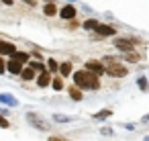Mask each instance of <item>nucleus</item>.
Returning a JSON list of instances; mask_svg holds the SVG:
<instances>
[{"mask_svg":"<svg viewBox=\"0 0 149 141\" xmlns=\"http://www.w3.org/2000/svg\"><path fill=\"white\" fill-rule=\"evenodd\" d=\"M74 82H76L80 88H92V90H98V88H100L96 76L90 74V72H76V74H74Z\"/></svg>","mask_w":149,"mask_h":141,"instance_id":"f257e3e1","label":"nucleus"},{"mask_svg":"<svg viewBox=\"0 0 149 141\" xmlns=\"http://www.w3.org/2000/svg\"><path fill=\"white\" fill-rule=\"evenodd\" d=\"M100 64L104 66V72H108V74L114 76V78H125V76L129 74V70H127L125 66H120V64H118L116 59H112V57H104Z\"/></svg>","mask_w":149,"mask_h":141,"instance_id":"f03ea898","label":"nucleus"},{"mask_svg":"<svg viewBox=\"0 0 149 141\" xmlns=\"http://www.w3.org/2000/svg\"><path fill=\"white\" fill-rule=\"evenodd\" d=\"M135 39H116L114 41V45L118 47V49H123V51H127V53H131L133 51V47H135Z\"/></svg>","mask_w":149,"mask_h":141,"instance_id":"7ed1b4c3","label":"nucleus"},{"mask_svg":"<svg viewBox=\"0 0 149 141\" xmlns=\"http://www.w3.org/2000/svg\"><path fill=\"white\" fill-rule=\"evenodd\" d=\"M86 70H88L90 74H104V66H102L100 61H94V59L86 61Z\"/></svg>","mask_w":149,"mask_h":141,"instance_id":"20e7f679","label":"nucleus"},{"mask_svg":"<svg viewBox=\"0 0 149 141\" xmlns=\"http://www.w3.org/2000/svg\"><path fill=\"white\" fill-rule=\"evenodd\" d=\"M27 119H29L35 127H39V129H49V125H47V123H43V119H41V117H37L35 112H29V114H27Z\"/></svg>","mask_w":149,"mask_h":141,"instance_id":"39448f33","label":"nucleus"},{"mask_svg":"<svg viewBox=\"0 0 149 141\" xmlns=\"http://www.w3.org/2000/svg\"><path fill=\"white\" fill-rule=\"evenodd\" d=\"M17 49L13 43H6V41H0V55H13Z\"/></svg>","mask_w":149,"mask_h":141,"instance_id":"423d86ee","label":"nucleus"},{"mask_svg":"<svg viewBox=\"0 0 149 141\" xmlns=\"http://www.w3.org/2000/svg\"><path fill=\"white\" fill-rule=\"evenodd\" d=\"M0 102H2V104H6V106H17L19 104V100L13 96V94H0Z\"/></svg>","mask_w":149,"mask_h":141,"instance_id":"0eeeda50","label":"nucleus"},{"mask_svg":"<svg viewBox=\"0 0 149 141\" xmlns=\"http://www.w3.org/2000/svg\"><path fill=\"white\" fill-rule=\"evenodd\" d=\"M94 31H96V35H100V37H104V35H114V29L108 27V25H98Z\"/></svg>","mask_w":149,"mask_h":141,"instance_id":"6e6552de","label":"nucleus"},{"mask_svg":"<svg viewBox=\"0 0 149 141\" xmlns=\"http://www.w3.org/2000/svg\"><path fill=\"white\" fill-rule=\"evenodd\" d=\"M6 70H8L10 74H21V72H23V64H19V61L10 59V61L6 64Z\"/></svg>","mask_w":149,"mask_h":141,"instance_id":"1a4fd4ad","label":"nucleus"},{"mask_svg":"<svg viewBox=\"0 0 149 141\" xmlns=\"http://www.w3.org/2000/svg\"><path fill=\"white\" fill-rule=\"evenodd\" d=\"M59 15H61V19H74V15H76V8H74V6H63Z\"/></svg>","mask_w":149,"mask_h":141,"instance_id":"9d476101","label":"nucleus"},{"mask_svg":"<svg viewBox=\"0 0 149 141\" xmlns=\"http://www.w3.org/2000/svg\"><path fill=\"white\" fill-rule=\"evenodd\" d=\"M13 59L19 61V64H25V61H29V53H25V51H15V53H13Z\"/></svg>","mask_w":149,"mask_h":141,"instance_id":"9b49d317","label":"nucleus"},{"mask_svg":"<svg viewBox=\"0 0 149 141\" xmlns=\"http://www.w3.org/2000/svg\"><path fill=\"white\" fill-rule=\"evenodd\" d=\"M37 82H39V86H41V88H43V86H47V84L51 82V76H49V72H43V74L39 76V80H37Z\"/></svg>","mask_w":149,"mask_h":141,"instance_id":"f8f14e48","label":"nucleus"},{"mask_svg":"<svg viewBox=\"0 0 149 141\" xmlns=\"http://www.w3.org/2000/svg\"><path fill=\"white\" fill-rule=\"evenodd\" d=\"M21 76H23V80H33V78H35V72H33L31 68H23Z\"/></svg>","mask_w":149,"mask_h":141,"instance_id":"ddd939ff","label":"nucleus"},{"mask_svg":"<svg viewBox=\"0 0 149 141\" xmlns=\"http://www.w3.org/2000/svg\"><path fill=\"white\" fill-rule=\"evenodd\" d=\"M43 13H45L47 17H53V15L57 13V8H55V4H51V2H49V4H45V8H43Z\"/></svg>","mask_w":149,"mask_h":141,"instance_id":"4468645a","label":"nucleus"},{"mask_svg":"<svg viewBox=\"0 0 149 141\" xmlns=\"http://www.w3.org/2000/svg\"><path fill=\"white\" fill-rule=\"evenodd\" d=\"M57 70L61 72V76H70V74H72V64H61Z\"/></svg>","mask_w":149,"mask_h":141,"instance_id":"2eb2a0df","label":"nucleus"},{"mask_svg":"<svg viewBox=\"0 0 149 141\" xmlns=\"http://www.w3.org/2000/svg\"><path fill=\"white\" fill-rule=\"evenodd\" d=\"M29 68H31V70H33V72H37V70H39V72H41V74H43V72H45V66H43V64H41V61H31V66H29Z\"/></svg>","mask_w":149,"mask_h":141,"instance_id":"dca6fc26","label":"nucleus"},{"mask_svg":"<svg viewBox=\"0 0 149 141\" xmlns=\"http://www.w3.org/2000/svg\"><path fill=\"white\" fill-rule=\"evenodd\" d=\"M98 25H100L98 21H94V19H90V21H86V23H84V29H96Z\"/></svg>","mask_w":149,"mask_h":141,"instance_id":"f3484780","label":"nucleus"},{"mask_svg":"<svg viewBox=\"0 0 149 141\" xmlns=\"http://www.w3.org/2000/svg\"><path fill=\"white\" fill-rule=\"evenodd\" d=\"M53 121H57V123H70V121H72V117H65V114H55V117H53Z\"/></svg>","mask_w":149,"mask_h":141,"instance_id":"a211bd4d","label":"nucleus"},{"mask_svg":"<svg viewBox=\"0 0 149 141\" xmlns=\"http://www.w3.org/2000/svg\"><path fill=\"white\" fill-rule=\"evenodd\" d=\"M70 96H72L74 100H80V98H82V92L76 90V88H70Z\"/></svg>","mask_w":149,"mask_h":141,"instance_id":"6ab92c4d","label":"nucleus"},{"mask_svg":"<svg viewBox=\"0 0 149 141\" xmlns=\"http://www.w3.org/2000/svg\"><path fill=\"white\" fill-rule=\"evenodd\" d=\"M51 84H53V88H55V90H61V88H63V84H61V80H59V78H53V82H51Z\"/></svg>","mask_w":149,"mask_h":141,"instance_id":"aec40b11","label":"nucleus"},{"mask_svg":"<svg viewBox=\"0 0 149 141\" xmlns=\"http://www.w3.org/2000/svg\"><path fill=\"white\" fill-rule=\"evenodd\" d=\"M47 66H49V70H51V72H57V68H59L55 59H49V64H47Z\"/></svg>","mask_w":149,"mask_h":141,"instance_id":"412c9836","label":"nucleus"},{"mask_svg":"<svg viewBox=\"0 0 149 141\" xmlns=\"http://www.w3.org/2000/svg\"><path fill=\"white\" fill-rule=\"evenodd\" d=\"M139 86H141V90H149V84L145 78H139Z\"/></svg>","mask_w":149,"mask_h":141,"instance_id":"4be33fe9","label":"nucleus"},{"mask_svg":"<svg viewBox=\"0 0 149 141\" xmlns=\"http://www.w3.org/2000/svg\"><path fill=\"white\" fill-rule=\"evenodd\" d=\"M0 127H2V129H8V127H10V123H8L2 114H0Z\"/></svg>","mask_w":149,"mask_h":141,"instance_id":"5701e85b","label":"nucleus"},{"mask_svg":"<svg viewBox=\"0 0 149 141\" xmlns=\"http://www.w3.org/2000/svg\"><path fill=\"white\" fill-rule=\"evenodd\" d=\"M127 59H129V61H139L141 57H139V55H135V53L131 51V53H127Z\"/></svg>","mask_w":149,"mask_h":141,"instance_id":"b1692460","label":"nucleus"},{"mask_svg":"<svg viewBox=\"0 0 149 141\" xmlns=\"http://www.w3.org/2000/svg\"><path fill=\"white\" fill-rule=\"evenodd\" d=\"M106 117H110V110H100L96 114V119H106Z\"/></svg>","mask_w":149,"mask_h":141,"instance_id":"393cba45","label":"nucleus"},{"mask_svg":"<svg viewBox=\"0 0 149 141\" xmlns=\"http://www.w3.org/2000/svg\"><path fill=\"white\" fill-rule=\"evenodd\" d=\"M6 72V64H4V59L0 57V74H4Z\"/></svg>","mask_w":149,"mask_h":141,"instance_id":"a878e982","label":"nucleus"},{"mask_svg":"<svg viewBox=\"0 0 149 141\" xmlns=\"http://www.w3.org/2000/svg\"><path fill=\"white\" fill-rule=\"evenodd\" d=\"M49 141H68V139H63V137H49Z\"/></svg>","mask_w":149,"mask_h":141,"instance_id":"bb28decb","label":"nucleus"},{"mask_svg":"<svg viewBox=\"0 0 149 141\" xmlns=\"http://www.w3.org/2000/svg\"><path fill=\"white\" fill-rule=\"evenodd\" d=\"M27 4H31V6H35V0H25Z\"/></svg>","mask_w":149,"mask_h":141,"instance_id":"cd10ccee","label":"nucleus"},{"mask_svg":"<svg viewBox=\"0 0 149 141\" xmlns=\"http://www.w3.org/2000/svg\"><path fill=\"white\" fill-rule=\"evenodd\" d=\"M143 123H149V114H147V117H143Z\"/></svg>","mask_w":149,"mask_h":141,"instance_id":"c85d7f7f","label":"nucleus"},{"mask_svg":"<svg viewBox=\"0 0 149 141\" xmlns=\"http://www.w3.org/2000/svg\"><path fill=\"white\" fill-rule=\"evenodd\" d=\"M2 2H4V4H13V0H2Z\"/></svg>","mask_w":149,"mask_h":141,"instance_id":"c756f323","label":"nucleus"},{"mask_svg":"<svg viewBox=\"0 0 149 141\" xmlns=\"http://www.w3.org/2000/svg\"><path fill=\"white\" fill-rule=\"evenodd\" d=\"M145 141H149V135H147V137H145Z\"/></svg>","mask_w":149,"mask_h":141,"instance_id":"7c9ffc66","label":"nucleus"}]
</instances>
